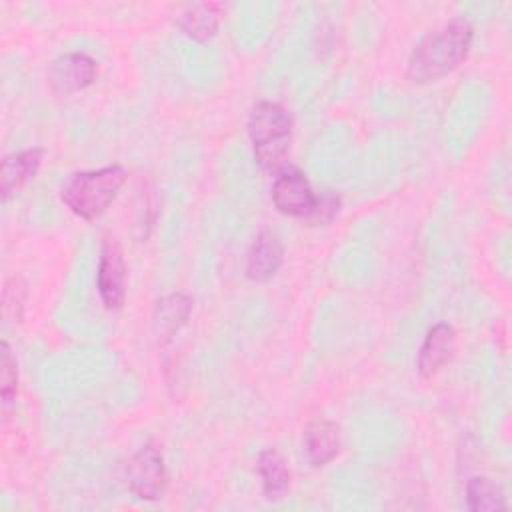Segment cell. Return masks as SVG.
<instances>
[{
    "mask_svg": "<svg viewBox=\"0 0 512 512\" xmlns=\"http://www.w3.org/2000/svg\"><path fill=\"white\" fill-rule=\"evenodd\" d=\"M126 484L140 500L162 498L168 484V472L158 446L146 444L130 456L126 464Z\"/></svg>",
    "mask_w": 512,
    "mask_h": 512,
    "instance_id": "4",
    "label": "cell"
},
{
    "mask_svg": "<svg viewBox=\"0 0 512 512\" xmlns=\"http://www.w3.org/2000/svg\"><path fill=\"white\" fill-rule=\"evenodd\" d=\"M98 76V64L84 52L58 56L48 68V84L56 94L68 96L88 88Z\"/></svg>",
    "mask_w": 512,
    "mask_h": 512,
    "instance_id": "7",
    "label": "cell"
},
{
    "mask_svg": "<svg viewBox=\"0 0 512 512\" xmlns=\"http://www.w3.org/2000/svg\"><path fill=\"white\" fill-rule=\"evenodd\" d=\"M44 158L42 148H26L4 156L0 166L2 202H8L20 188H24L40 170Z\"/></svg>",
    "mask_w": 512,
    "mask_h": 512,
    "instance_id": "10",
    "label": "cell"
},
{
    "mask_svg": "<svg viewBox=\"0 0 512 512\" xmlns=\"http://www.w3.org/2000/svg\"><path fill=\"white\" fill-rule=\"evenodd\" d=\"M474 26L466 18H454L426 34L408 58L406 76L414 84H428L456 70L468 56Z\"/></svg>",
    "mask_w": 512,
    "mask_h": 512,
    "instance_id": "1",
    "label": "cell"
},
{
    "mask_svg": "<svg viewBox=\"0 0 512 512\" xmlns=\"http://www.w3.org/2000/svg\"><path fill=\"white\" fill-rule=\"evenodd\" d=\"M16 392H18V366L8 342L4 340L2 352H0V398H2L4 410L12 406Z\"/></svg>",
    "mask_w": 512,
    "mask_h": 512,
    "instance_id": "17",
    "label": "cell"
},
{
    "mask_svg": "<svg viewBox=\"0 0 512 512\" xmlns=\"http://www.w3.org/2000/svg\"><path fill=\"white\" fill-rule=\"evenodd\" d=\"M248 136L254 148L256 162L268 172L286 168V158L292 142V116L272 100H258L248 114Z\"/></svg>",
    "mask_w": 512,
    "mask_h": 512,
    "instance_id": "2",
    "label": "cell"
},
{
    "mask_svg": "<svg viewBox=\"0 0 512 512\" xmlns=\"http://www.w3.org/2000/svg\"><path fill=\"white\" fill-rule=\"evenodd\" d=\"M222 12V2L190 4L176 16V26L194 42H208L218 32Z\"/></svg>",
    "mask_w": 512,
    "mask_h": 512,
    "instance_id": "13",
    "label": "cell"
},
{
    "mask_svg": "<svg viewBox=\"0 0 512 512\" xmlns=\"http://www.w3.org/2000/svg\"><path fill=\"white\" fill-rule=\"evenodd\" d=\"M258 474L262 480V490L268 500H282L290 490V468L282 454L274 448L262 450L258 456Z\"/></svg>",
    "mask_w": 512,
    "mask_h": 512,
    "instance_id": "14",
    "label": "cell"
},
{
    "mask_svg": "<svg viewBox=\"0 0 512 512\" xmlns=\"http://www.w3.org/2000/svg\"><path fill=\"white\" fill-rule=\"evenodd\" d=\"M98 294L108 310H120L126 300V262L116 236L104 234L98 262Z\"/></svg>",
    "mask_w": 512,
    "mask_h": 512,
    "instance_id": "5",
    "label": "cell"
},
{
    "mask_svg": "<svg viewBox=\"0 0 512 512\" xmlns=\"http://www.w3.org/2000/svg\"><path fill=\"white\" fill-rule=\"evenodd\" d=\"M126 176L128 174L120 164L76 172L62 186L60 198L78 218L92 222L98 220L116 200Z\"/></svg>",
    "mask_w": 512,
    "mask_h": 512,
    "instance_id": "3",
    "label": "cell"
},
{
    "mask_svg": "<svg viewBox=\"0 0 512 512\" xmlns=\"http://www.w3.org/2000/svg\"><path fill=\"white\" fill-rule=\"evenodd\" d=\"M340 210V198L332 192H326L324 196L316 198V206L312 210V214L306 218L310 224H316V226H324L328 222L334 220V216L338 214Z\"/></svg>",
    "mask_w": 512,
    "mask_h": 512,
    "instance_id": "18",
    "label": "cell"
},
{
    "mask_svg": "<svg viewBox=\"0 0 512 512\" xmlns=\"http://www.w3.org/2000/svg\"><path fill=\"white\" fill-rule=\"evenodd\" d=\"M192 298L182 292L166 294L156 302L152 314V330L160 342H168L188 322L192 314Z\"/></svg>",
    "mask_w": 512,
    "mask_h": 512,
    "instance_id": "11",
    "label": "cell"
},
{
    "mask_svg": "<svg viewBox=\"0 0 512 512\" xmlns=\"http://www.w3.org/2000/svg\"><path fill=\"white\" fill-rule=\"evenodd\" d=\"M26 284L20 276H10L2 288V314L10 324H18L24 316Z\"/></svg>",
    "mask_w": 512,
    "mask_h": 512,
    "instance_id": "16",
    "label": "cell"
},
{
    "mask_svg": "<svg viewBox=\"0 0 512 512\" xmlns=\"http://www.w3.org/2000/svg\"><path fill=\"white\" fill-rule=\"evenodd\" d=\"M304 456L312 466H324L340 452V430L334 422L318 418L310 422L302 436Z\"/></svg>",
    "mask_w": 512,
    "mask_h": 512,
    "instance_id": "12",
    "label": "cell"
},
{
    "mask_svg": "<svg viewBox=\"0 0 512 512\" xmlns=\"http://www.w3.org/2000/svg\"><path fill=\"white\" fill-rule=\"evenodd\" d=\"M316 194L308 178L296 168H282L272 184L276 210L290 218H308L316 206Z\"/></svg>",
    "mask_w": 512,
    "mask_h": 512,
    "instance_id": "6",
    "label": "cell"
},
{
    "mask_svg": "<svg viewBox=\"0 0 512 512\" xmlns=\"http://www.w3.org/2000/svg\"><path fill=\"white\" fill-rule=\"evenodd\" d=\"M466 504L472 512L506 510V496L502 488L486 476H474L466 484Z\"/></svg>",
    "mask_w": 512,
    "mask_h": 512,
    "instance_id": "15",
    "label": "cell"
},
{
    "mask_svg": "<svg viewBox=\"0 0 512 512\" xmlns=\"http://www.w3.org/2000/svg\"><path fill=\"white\" fill-rule=\"evenodd\" d=\"M284 260V248L272 230H262L246 254V276L252 282H268L276 276Z\"/></svg>",
    "mask_w": 512,
    "mask_h": 512,
    "instance_id": "9",
    "label": "cell"
},
{
    "mask_svg": "<svg viewBox=\"0 0 512 512\" xmlns=\"http://www.w3.org/2000/svg\"><path fill=\"white\" fill-rule=\"evenodd\" d=\"M456 352V330L446 324L438 322L428 332L418 352V374L422 378H432L440 372L444 364L452 360Z\"/></svg>",
    "mask_w": 512,
    "mask_h": 512,
    "instance_id": "8",
    "label": "cell"
}]
</instances>
